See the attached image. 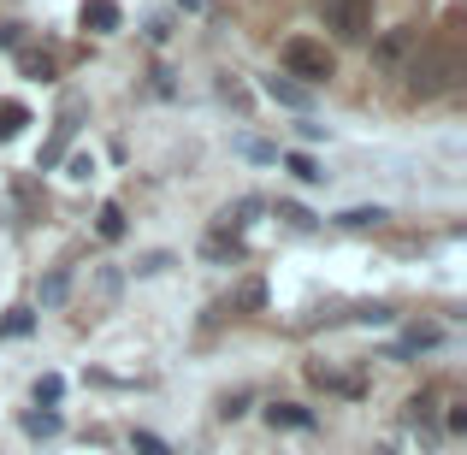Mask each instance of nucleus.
I'll return each instance as SVG.
<instances>
[{
    "instance_id": "nucleus-1",
    "label": "nucleus",
    "mask_w": 467,
    "mask_h": 455,
    "mask_svg": "<svg viewBox=\"0 0 467 455\" xmlns=\"http://www.w3.org/2000/svg\"><path fill=\"white\" fill-rule=\"evenodd\" d=\"M278 59H285V78H302V89H319V83L337 71L331 47L314 42V36H290V42L278 47Z\"/></svg>"
},
{
    "instance_id": "nucleus-2",
    "label": "nucleus",
    "mask_w": 467,
    "mask_h": 455,
    "mask_svg": "<svg viewBox=\"0 0 467 455\" xmlns=\"http://www.w3.org/2000/svg\"><path fill=\"white\" fill-rule=\"evenodd\" d=\"M402 78H409L414 101H432V95H444L450 83H456V59H450L444 47H420V54L402 66Z\"/></svg>"
},
{
    "instance_id": "nucleus-3",
    "label": "nucleus",
    "mask_w": 467,
    "mask_h": 455,
    "mask_svg": "<svg viewBox=\"0 0 467 455\" xmlns=\"http://www.w3.org/2000/svg\"><path fill=\"white\" fill-rule=\"evenodd\" d=\"M319 18L337 42H361L367 18H373V0H319Z\"/></svg>"
},
{
    "instance_id": "nucleus-4",
    "label": "nucleus",
    "mask_w": 467,
    "mask_h": 455,
    "mask_svg": "<svg viewBox=\"0 0 467 455\" xmlns=\"http://www.w3.org/2000/svg\"><path fill=\"white\" fill-rule=\"evenodd\" d=\"M414 42H420V30H409V24H402V30H390L385 42L373 47V59H379V66H402V59L414 54Z\"/></svg>"
},
{
    "instance_id": "nucleus-5",
    "label": "nucleus",
    "mask_w": 467,
    "mask_h": 455,
    "mask_svg": "<svg viewBox=\"0 0 467 455\" xmlns=\"http://www.w3.org/2000/svg\"><path fill=\"white\" fill-rule=\"evenodd\" d=\"M266 95H273L278 107H296V113H308V107H314V89H302L296 78H266Z\"/></svg>"
},
{
    "instance_id": "nucleus-6",
    "label": "nucleus",
    "mask_w": 467,
    "mask_h": 455,
    "mask_svg": "<svg viewBox=\"0 0 467 455\" xmlns=\"http://www.w3.org/2000/svg\"><path fill=\"white\" fill-rule=\"evenodd\" d=\"M83 30L113 36L119 30V0H83Z\"/></svg>"
},
{
    "instance_id": "nucleus-7",
    "label": "nucleus",
    "mask_w": 467,
    "mask_h": 455,
    "mask_svg": "<svg viewBox=\"0 0 467 455\" xmlns=\"http://www.w3.org/2000/svg\"><path fill=\"white\" fill-rule=\"evenodd\" d=\"M266 426H273V432H278V426H285V432H308L314 414L302 408V402H273V408H266Z\"/></svg>"
},
{
    "instance_id": "nucleus-8",
    "label": "nucleus",
    "mask_w": 467,
    "mask_h": 455,
    "mask_svg": "<svg viewBox=\"0 0 467 455\" xmlns=\"http://www.w3.org/2000/svg\"><path fill=\"white\" fill-rule=\"evenodd\" d=\"M314 373V385H326V390H337V397H361V378H349V373H331V367H308Z\"/></svg>"
},
{
    "instance_id": "nucleus-9",
    "label": "nucleus",
    "mask_w": 467,
    "mask_h": 455,
    "mask_svg": "<svg viewBox=\"0 0 467 455\" xmlns=\"http://www.w3.org/2000/svg\"><path fill=\"white\" fill-rule=\"evenodd\" d=\"M71 296V266H54V273L42 278V307H59Z\"/></svg>"
},
{
    "instance_id": "nucleus-10",
    "label": "nucleus",
    "mask_w": 467,
    "mask_h": 455,
    "mask_svg": "<svg viewBox=\"0 0 467 455\" xmlns=\"http://www.w3.org/2000/svg\"><path fill=\"white\" fill-rule=\"evenodd\" d=\"M337 225L343 231H373V225H385V207H349V213H337Z\"/></svg>"
},
{
    "instance_id": "nucleus-11",
    "label": "nucleus",
    "mask_w": 467,
    "mask_h": 455,
    "mask_svg": "<svg viewBox=\"0 0 467 455\" xmlns=\"http://www.w3.org/2000/svg\"><path fill=\"white\" fill-rule=\"evenodd\" d=\"M202 254H207V261H237V237H231V225H219L213 237L202 243Z\"/></svg>"
},
{
    "instance_id": "nucleus-12",
    "label": "nucleus",
    "mask_w": 467,
    "mask_h": 455,
    "mask_svg": "<svg viewBox=\"0 0 467 455\" xmlns=\"http://www.w3.org/2000/svg\"><path fill=\"white\" fill-rule=\"evenodd\" d=\"M438 343H444V331H438V326H414L409 337H402V349H397V355H414V349H438Z\"/></svg>"
},
{
    "instance_id": "nucleus-13",
    "label": "nucleus",
    "mask_w": 467,
    "mask_h": 455,
    "mask_svg": "<svg viewBox=\"0 0 467 455\" xmlns=\"http://www.w3.org/2000/svg\"><path fill=\"white\" fill-rule=\"evenodd\" d=\"M59 397H66V378H59V373H42V378H36V408H54Z\"/></svg>"
},
{
    "instance_id": "nucleus-14",
    "label": "nucleus",
    "mask_w": 467,
    "mask_h": 455,
    "mask_svg": "<svg viewBox=\"0 0 467 455\" xmlns=\"http://www.w3.org/2000/svg\"><path fill=\"white\" fill-rule=\"evenodd\" d=\"M24 125H30V113H24L18 101H6V107H0V142H12V137H18Z\"/></svg>"
},
{
    "instance_id": "nucleus-15",
    "label": "nucleus",
    "mask_w": 467,
    "mask_h": 455,
    "mask_svg": "<svg viewBox=\"0 0 467 455\" xmlns=\"http://www.w3.org/2000/svg\"><path fill=\"white\" fill-rule=\"evenodd\" d=\"M119 290H125V273H119V266H101V273H95V296L119 302Z\"/></svg>"
},
{
    "instance_id": "nucleus-16",
    "label": "nucleus",
    "mask_w": 467,
    "mask_h": 455,
    "mask_svg": "<svg viewBox=\"0 0 467 455\" xmlns=\"http://www.w3.org/2000/svg\"><path fill=\"white\" fill-rule=\"evenodd\" d=\"M101 237H107V243L125 237V207H119V202H107V207H101Z\"/></svg>"
},
{
    "instance_id": "nucleus-17",
    "label": "nucleus",
    "mask_w": 467,
    "mask_h": 455,
    "mask_svg": "<svg viewBox=\"0 0 467 455\" xmlns=\"http://www.w3.org/2000/svg\"><path fill=\"white\" fill-rule=\"evenodd\" d=\"M30 326H36V314H30V307H12V314L0 319V331H6V337H30Z\"/></svg>"
},
{
    "instance_id": "nucleus-18",
    "label": "nucleus",
    "mask_w": 467,
    "mask_h": 455,
    "mask_svg": "<svg viewBox=\"0 0 467 455\" xmlns=\"http://www.w3.org/2000/svg\"><path fill=\"white\" fill-rule=\"evenodd\" d=\"M278 219H285L290 231H314V213H308V207H296V202H278Z\"/></svg>"
},
{
    "instance_id": "nucleus-19",
    "label": "nucleus",
    "mask_w": 467,
    "mask_h": 455,
    "mask_svg": "<svg viewBox=\"0 0 467 455\" xmlns=\"http://www.w3.org/2000/svg\"><path fill=\"white\" fill-rule=\"evenodd\" d=\"M24 432H30V438H54V432H59V414H54V408L30 414V420H24Z\"/></svg>"
},
{
    "instance_id": "nucleus-20",
    "label": "nucleus",
    "mask_w": 467,
    "mask_h": 455,
    "mask_svg": "<svg viewBox=\"0 0 467 455\" xmlns=\"http://www.w3.org/2000/svg\"><path fill=\"white\" fill-rule=\"evenodd\" d=\"M285 166H290V178H302V183H319V178H326L308 154H285Z\"/></svg>"
},
{
    "instance_id": "nucleus-21",
    "label": "nucleus",
    "mask_w": 467,
    "mask_h": 455,
    "mask_svg": "<svg viewBox=\"0 0 467 455\" xmlns=\"http://www.w3.org/2000/svg\"><path fill=\"white\" fill-rule=\"evenodd\" d=\"M18 66H24V78H54V59H47V54H18Z\"/></svg>"
},
{
    "instance_id": "nucleus-22",
    "label": "nucleus",
    "mask_w": 467,
    "mask_h": 455,
    "mask_svg": "<svg viewBox=\"0 0 467 455\" xmlns=\"http://www.w3.org/2000/svg\"><path fill=\"white\" fill-rule=\"evenodd\" d=\"M130 450H137V455H171L154 432H130Z\"/></svg>"
},
{
    "instance_id": "nucleus-23",
    "label": "nucleus",
    "mask_w": 467,
    "mask_h": 455,
    "mask_svg": "<svg viewBox=\"0 0 467 455\" xmlns=\"http://www.w3.org/2000/svg\"><path fill=\"white\" fill-rule=\"evenodd\" d=\"M166 266H171V254H166V249H154V254H142V261H137V273H142V278H154V273H166Z\"/></svg>"
},
{
    "instance_id": "nucleus-24",
    "label": "nucleus",
    "mask_w": 467,
    "mask_h": 455,
    "mask_svg": "<svg viewBox=\"0 0 467 455\" xmlns=\"http://www.w3.org/2000/svg\"><path fill=\"white\" fill-rule=\"evenodd\" d=\"M0 47H18V24H0Z\"/></svg>"
},
{
    "instance_id": "nucleus-25",
    "label": "nucleus",
    "mask_w": 467,
    "mask_h": 455,
    "mask_svg": "<svg viewBox=\"0 0 467 455\" xmlns=\"http://www.w3.org/2000/svg\"><path fill=\"white\" fill-rule=\"evenodd\" d=\"M178 6H183V12H202V0H178Z\"/></svg>"
}]
</instances>
